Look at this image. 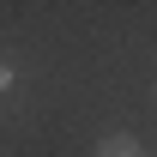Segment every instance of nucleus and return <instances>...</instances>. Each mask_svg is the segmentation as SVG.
<instances>
[{
    "instance_id": "obj_1",
    "label": "nucleus",
    "mask_w": 157,
    "mask_h": 157,
    "mask_svg": "<svg viewBox=\"0 0 157 157\" xmlns=\"http://www.w3.org/2000/svg\"><path fill=\"white\" fill-rule=\"evenodd\" d=\"M97 157H139V139H133V133H109V139L97 145Z\"/></svg>"
}]
</instances>
